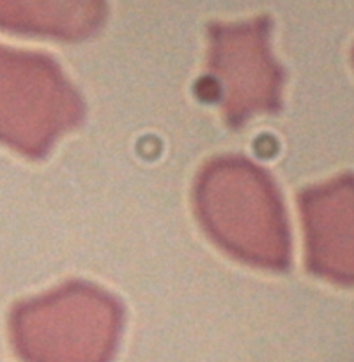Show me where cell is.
<instances>
[{
	"mask_svg": "<svg viewBox=\"0 0 354 362\" xmlns=\"http://www.w3.org/2000/svg\"><path fill=\"white\" fill-rule=\"evenodd\" d=\"M50 80L34 60L0 49V141L35 151L50 131Z\"/></svg>",
	"mask_w": 354,
	"mask_h": 362,
	"instance_id": "cell-1",
	"label": "cell"
}]
</instances>
